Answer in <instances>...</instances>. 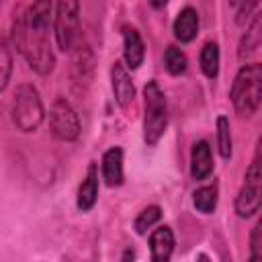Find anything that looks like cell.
I'll use <instances>...</instances> for the list:
<instances>
[{"label":"cell","instance_id":"cell-3","mask_svg":"<svg viewBox=\"0 0 262 262\" xmlns=\"http://www.w3.org/2000/svg\"><path fill=\"white\" fill-rule=\"evenodd\" d=\"M10 115H12L14 127L23 133H33L41 127L45 119V108H43L39 90L33 84H20L16 88Z\"/></svg>","mask_w":262,"mask_h":262},{"label":"cell","instance_id":"cell-22","mask_svg":"<svg viewBox=\"0 0 262 262\" xmlns=\"http://www.w3.org/2000/svg\"><path fill=\"white\" fill-rule=\"evenodd\" d=\"M160 217H162V211H160V207H156V205H151V207H147V209H143L139 215H137V219H135V231L139 233V235H143L151 225H156L158 221H160Z\"/></svg>","mask_w":262,"mask_h":262},{"label":"cell","instance_id":"cell-9","mask_svg":"<svg viewBox=\"0 0 262 262\" xmlns=\"http://www.w3.org/2000/svg\"><path fill=\"white\" fill-rule=\"evenodd\" d=\"M123 57H125V68L137 70L143 63L145 57V45L141 41V35L133 27H123Z\"/></svg>","mask_w":262,"mask_h":262},{"label":"cell","instance_id":"cell-10","mask_svg":"<svg viewBox=\"0 0 262 262\" xmlns=\"http://www.w3.org/2000/svg\"><path fill=\"white\" fill-rule=\"evenodd\" d=\"M149 252L151 262H170L174 252V233L170 227L162 225L149 235Z\"/></svg>","mask_w":262,"mask_h":262},{"label":"cell","instance_id":"cell-5","mask_svg":"<svg viewBox=\"0 0 262 262\" xmlns=\"http://www.w3.org/2000/svg\"><path fill=\"white\" fill-rule=\"evenodd\" d=\"M53 35L61 51H74L80 43V4L74 0H61L55 4Z\"/></svg>","mask_w":262,"mask_h":262},{"label":"cell","instance_id":"cell-8","mask_svg":"<svg viewBox=\"0 0 262 262\" xmlns=\"http://www.w3.org/2000/svg\"><path fill=\"white\" fill-rule=\"evenodd\" d=\"M111 84H113V94H115V102L121 108H127L131 104V100L135 98V86L133 80L127 72V68L123 66V61H115L111 68Z\"/></svg>","mask_w":262,"mask_h":262},{"label":"cell","instance_id":"cell-14","mask_svg":"<svg viewBox=\"0 0 262 262\" xmlns=\"http://www.w3.org/2000/svg\"><path fill=\"white\" fill-rule=\"evenodd\" d=\"M102 178L108 186H121L123 184V149L111 147L102 156Z\"/></svg>","mask_w":262,"mask_h":262},{"label":"cell","instance_id":"cell-4","mask_svg":"<svg viewBox=\"0 0 262 262\" xmlns=\"http://www.w3.org/2000/svg\"><path fill=\"white\" fill-rule=\"evenodd\" d=\"M143 98H145V117H143V141L147 147H154L168 125V106H166V96L156 80H149L143 88Z\"/></svg>","mask_w":262,"mask_h":262},{"label":"cell","instance_id":"cell-12","mask_svg":"<svg viewBox=\"0 0 262 262\" xmlns=\"http://www.w3.org/2000/svg\"><path fill=\"white\" fill-rule=\"evenodd\" d=\"M213 172V156H211V147L205 139L196 141L192 145V154H190V176L194 180H205L209 174Z\"/></svg>","mask_w":262,"mask_h":262},{"label":"cell","instance_id":"cell-7","mask_svg":"<svg viewBox=\"0 0 262 262\" xmlns=\"http://www.w3.org/2000/svg\"><path fill=\"white\" fill-rule=\"evenodd\" d=\"M49 129L59 141H76L80 137L78 113L63 96H57L49 108Z\"/></svg>","mask_w":262,"mask_h":262},{"label":"cell","instance_id":"cell-19","mask_svg":"<svg viewBox=\"0 0 262 262\" xmlns=\"http://www.w3.org/2000/svg\"><path fill=\"white\" fill-rule=\"evenodd\" d=\"M164 63H166V70H168L172 76H180V74H184L186 68H188V59H186L184 51L178 49V47H174V45H170V47L166 49V53H164Z\"/></svg>","mask_w":262,"mask_h":262},{"label":"cell","instance_id":"cell-23","mask_svg":"<svg viewBox=\"0 0 262 262\" xmlns=\"http://www.w3.org/2000/svg\"><path fill=\"white\" fill-rule=\"evenodd\" d=\"M248 262H262V223L258 221L250 235V258Z\"/></svg>","mask_w":262,"mask_h":262},{"label":"cell","instance_id":"cell-11","mask_svg":"<svg viewBox=\"0 0 262 262\" xmlns=\"http://www.w3.org/2000/svg\"><path fill=\"white\" fill-rule=\"evenodd\" d=\"M76 53H74V59H72V78H74V84L80 86H88L90 78H92V70H94V57H92V51L88 45H76L74 47Z\"/></svg>","mask_w":262,"mask_h":262},{"label":"cell","instance_id":"cell-15","mask_svg":"<svg viewBox=\"0 0 262 262\" xmlns=\"http://www.w3.org/2000/svg\"><path fill=\"white\" fill-rule=\"evenodd\" d=\"M96 196H98V170H96V164H90L88 174H86V178L82 180V184L78 188V201H76L78 209L82 213L90 211L96 203Z\"/></svg>","mask_w":262,"mask_h":262},{"label":"cell","instance_id":"cell-6","mask_svg":"<svg viewBox=\"0 0 262 262\" xmlns=\"http://www.w3.org/2000/svg\"><path fill=\"white\" fill-rule=\"evenodd\" d=\"M262 203V174H260V162L258 158L250 164L244 176V184L235 196V213L242 219H248L258 213Z\"/></svg>","mask_w":262,"mask_h":262},{"label":"cell","instance_id":"cell-20","mask_svg":"<svg viewBox=\"0 0 262 262\" xmlns=\"http://www.w3.org/2000/svg\"><path fill=\"white\" fill-rule=\"evenodd\" d=\"M217 147L223 160L231 158V129H229V121L225 115L217 117Z\"/></svg>","mask_w":262,"mask_h":262},{"label":"cell","instance_id":"cell-16","mask_svg":"<svg viewBox=\"0 0 262 262\" xmlns=\"http://www.w3.org/2000/svg\"><path fill=\"white\" fill-rule=\"evenodd\" d=\"M262 18L260 14L254 16V20L250 23V27L246 29V33L242 35V41H239V47H237V59L239 61H246L250 59L258 47H260V39H262Z\"/></svg>","mask_w":262,"mask_h":262},{"label":"cell","instance_id":"cell-2","mask_svg":"<svg viewBox=\"0 0 262 262\" xmlns=\"http://www.w3.org/2000/svg\"><path fill=\"white\" fill-rule=\"evenodd\" d=\"M229 98L239 117H252L262 100V68L260 63H244L235 74Z\"/></svg>","mask_w":262,"mask_h":262},{"label":"cell","instance_id":"cell-13","mask_svg":"<svg viewBox=\"0 0 262 262\" xmlns=\"http://www.w3.org/2000/svg\"><path fill=\"white\" fill-rule=\"evenodd\" d=\"M172 31H174V37L180 43H190L199 33V14H196V10L190 8V6L182 8L174 18Z\"/></svg>","mask_w":262,"mask_h":262},{"label":"cell","instance_id":"cell-17","mask_svg":"<svg viewBox=\"0 0 262 262\" xmlns=\"http://www.w3.org/2000/svg\"><path fill=\"white\" fill-rule=\"evenodd\" d=\"M217 194H219V192H217V184H209V186L196 188L194 194H192V205H194V209H196L199 213H205V215L213 213L215 207H217Z\"/></svg>","mask_w":262,"mask_h":262},{"label":"cell","instance_id":"cell-18","mask_svg":"<svg viewBox=\"0 0 262 262\" xmlns=\"http://www.w3.org/2000/svg\"><path fill=\"white\" fill-rule=\"evenodd\" d=\"M201 70L207 78H217L219 74V45L215 41L205 43L201 49Z\"/></svg>","mask_w":262,"mask_h":262},{"label":"cell","instance_id":"cell-21","mask_svg":"<svg viewBox=\"0 0 262 262\" xmlns=\"http://www.w3.org/2000/svg\"><path fill=\"white\" fill-rule=\"evenodd\" d=\"M12 76V51L4 37H0V92L8 86Z\"/></svg>","mask_w":262,"mask_h":262},{"label":"cell","instance_id":"cell-25","mask_svg":"<svg viewBox=\"0 0 262 262\" xmlns=\"http://www.w3.org/2000/svg\"><path fill=\"white\" fill-rule=\"evenodd\" d=\"M194 262H211V260H209V256H207V254H199Z\"/></svg>","mask_w":262,"mask_h":262},{"label":"cell","instance_id":"cell-1","mask_svg":"<svg viewBox=\"0 0 262 262\" xmlns=\"http://www.w3.org/2000/svg\"><path fill=\"white\" fill-rule=\"evenodd\" d=\"M51 8L47 0L29 4L12 23L14 47L23 53L27 63L39 76H47L55 66V53L51 49Z\"/></svg>","mask_w":262,"mask_h":262},{"label":"cell","instance_id":"cell-24","mask_svg":"<svg viewBox=\"0 0 262 262\" xmlns=\"http://www.w3.org/2000/svg\"><path fill=\"white\" fill-rule=\"evenodd\" d=\"M254 8H258V2H250V4H242V8L237 10V25H244L246 20H248V14L254 10Z\"/></svg>","mask_w":262,"mask_h":262}]
</instances>
